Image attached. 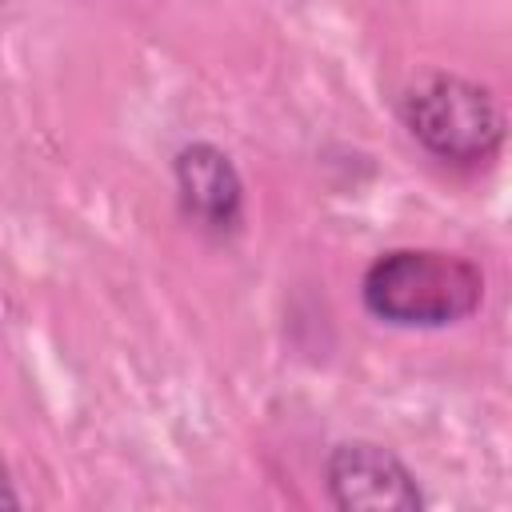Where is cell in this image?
I'll return each mask as SVG.
<instances>
[{
  "instance_id": "obj_5",
  "label": "cell",
  "mask_w": 512,
  "mask_h": 512,
  "mask_svg": "<svg viewBox=\"0 0 512 512\" xmlns=\"http://www.w3.org/2000/svg\"><path fill=\"white\" fill-rule=\"evenodd\" d=\"M4 496H8V512H20V500H16V488L12 484L4 488Z\"/></svg>"
},
{
  "instance_id": "obj_2",
  "label": "cell",
  "mask_w": 512,
  "mask_h": 512,
  "mask_svg": "<svg viewBox=\"0 0 512 512\" xmlns=\"http://www.w3.org/2000/svg\"><path fill=\"white\" fill-rule=\"evenodd\" d=\"M400 116L432 156L452 164L488 160L508 132L496 96L484 84L452 72H428L412 80L400 100Z\"/></svg>"
},
{
  "instance_id": "obj_3",
  "label": "cell",
  "mask_w": 512,
  "mask_h": 512,
  "mask_svg": "<svg viewBox=\"0 0 512 512\" xmlns=\"http://www.w3.org/2000/svg\"><path fill=\"white\" fill-rule=\"evenodd\" d=\"M328 496L336 512H424L416 476L396 452L372 440H348L328 452Z\"/></svg>"
},
{
  "instance_id": "obj_1",
  "label": "cell",
  "mask_w": 512,
  "mask_h": 512,
  "mask_svg": "<svg viewBox=\"0 0 512 512\" xmlns=\"http://www.w3.org/2000/svg\"><path fill=\"white\" fill-rule=\"evenodd\" d=\"M364 308L396 328H444L472 316L484 300V276L468 256L436 248H392L360 280Z\"/></svg>"
},
{
  "instance_id": "obj_4",
  "label": "cell",
  "mask_w": 512,
  "mask_h": 512,
  "mask_svg": "<svg viewBox=\"0 0 512 512\" xmlns=\"http://www.w3.org/2000/svg\"><path fill=\"white\" fill-rule=\"evenodd\" d=\"M176 188L180 204L192 220H200L212 232H232L240 224V204H244V184L228 152H220L208 140L184 144L176 152Z\"/></svg>"
}]
</instances>
